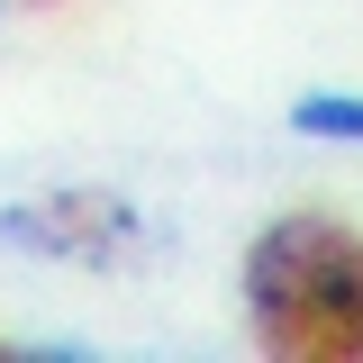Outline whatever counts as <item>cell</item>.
I'll return each mask as SVG.
<instances>
[{"instance_id":"6da1fadb","label":"cell","mask_w":363,"mask_h":363,"mask_svg":"<svg viewBox=\"0 0 363 363\" xmlns=\"http://www.w3.org/2000/svg\"><path fill=\"white\" fill-rule=\"evenodd\" d=\"M255 336L291 363H354L363 354V236L336 218H272L245 255Z\"/></svg>"},{"instance_id":"7a4b0ae2","label":"cell","mask_w":363,"mask_h":363,"mask_svg":"<svg viewBox=\"0 0 363 363\" xmlns=\"http://www.w3.org/2000/svg\"><path fill=\"white\" fill-rule=\"evenodd\" d=\"M0 236H18L37 255H64V264H128L136 245H145V218H136L128 200H109V191H55L37 209H9Z\"/></svg>"},{"instance_id":"3957f363","label":"cell","mask_w":363,"mask_h":363,"mask_svg":"<svg viewBox=\"0 0 363 363\" xmlns=\"http://www.w3.org/2000/svg\"><path fill=\"white\" fill-rule=\"evenodd\" d=\"M291 128L300 136H363V100H327V91H318V100L291 109Z\"/></svg>"}]
</instances>
